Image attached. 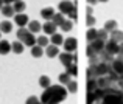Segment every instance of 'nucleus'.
Masks as SVG:
<instances>
[{
    "mask_svg": "<svg viewBox=\"0 0 123 104\" xmlns=\"http://www.w3.org/2000/svg\"><path fill=\"white\" fill-rule=\"evenodd\" d=\"M67 89L61 84L56 86H50L48 89H45V92L41 96V103L42 104H59L61 101L67 98Z\"/></svg>",
    "mask_w": 123,
    "mask_h": 104,
    "instance_id": "f257e3e1",
    "label": "nucleus"
},
{
    "mask_svg": "<svg viewBox=\"0 0 123 104\" xmlns=\"http://www.w3.org/2000/svg\"><path fill=\"white\" fill-rule=\"evenodd\" d=\"M17 39L24 45H27V47H30V48L34 47V45H36V40H37V39L34 37V34L30 33L27 28H19L17 30Z\"/></svg>",
    "mask_w": 123,
    "mask_h": 104,
    "instance_id": "f03ea898",
    "label": "nucleus"
},
{
    "mask_svg": "<svg viewBox=\"0 0 123 104\" xmlns=\"http://www.w3.org/2000/svg\"><path fill=\"white\" fill-rule=\"evenodd\" d=\"M103 50H105V42L100 40V39H95L93 42H90V44L87 45L86 54L90 58V56H95V54H100Z\"/></svg>",
    "mask_w": 123,
    "mask_h": 104,
    "instance_id": "7ed1b4c3",
    "label": "nucleus"
},
{
    "mask_svg": "<svg viewBox=\"0 0 123 104\" xmlns=\"http://www.w3.org/2000/svg\"><path fill=\"white\" fill-rule=\"evenodd\" d=\"M62 45H64L66 53H75V50H76V39L70 36V37H67L66 40L62 42Z\"/></svg>",
    "mask_w": 123,
    "mask_h": 104,
    "instance_id": "20e7f679",
    "label": "nucleus"
},
{
    "mask_svg": "<svg viewBox=\"0 0 123 104\" xmlns=\"http://www.w3.org/2000/svg\"><path fill=\"white\" fill-rule=\"evenodd\" d=\"M97 89H100V90H106V89H109V87L112 86V84H115V82H112L111 79H109L108 76H101V78H97Z\"/></svg>",
    "mask_w": 123,
    "mask_h": 104,
    "instance_id": "39448f33",
    "label": "nucleus"
},
{
    "mask_svg": "<svg viewBox=\"0 0 123 104\" xmlns=\"http://www.w3.org/2000/svg\"><path fill=\"white\" fill-rule=\"evenodd\" d=\"M105 51L106 53H109V54H112V56H115L117 54V51H118V44L117 42H114V40H106L105 42Z\"/></svg>",
    "mask_w": 123,
    "mask_h": 104,
    "instance_id": "423d86ee",
    "label": "nucleus"
},
{
    "mask_svg": "<svg viewBox=\"0 0 123 104\" xmlns=\"http://www.w3.org/2000/svg\"><path fill=\"white\" fill-rule=\"evenodd\" d=\"M59 61L64 64V65H69V64L76 62V54H70V53H59Z\"/></svg>",
    "mask_w": 123,
    "mask_h": 104,
    "instance_id": "0eeeda50",
    "label": "nucleus"
},
{
    "mask_svg": "<svg viewBox=\"0 0 123 104\" xmlns=\"http://www.w3.org/2000/svg\"><path fill=\"white\" fill-rule=\"evenodd\" d=\"M73 8V3L70 2V0H62V2H59V5H58V9H59L61 14H69L70 11H72Z\"/></svg>",
    "mask_w": 123,
    "mask_h": 104,
    "instance_id": "6e6552de",
    "label": "nucleus"
},
{
    "mask_svg": "<svg viewBox=\"0 0 123 104\" xmlns=\"http://www.w3.org/2000/svg\"><path fill=\"white\" fill-rule=\"evenodd\" d=\"M14 22H16V25H19L20 28H25V25H28L30 19H28V16L25 14V12H20V14L14 16Z\"/></svg>",
    "mask_w": 123,
    "mask_h": 104,
    "instance_id": "1a4fd4ad",
    "label": "nucleus"
},
{
    "mask_svg": "<svg viewBox=\"0 0 123 104\" xmlns=\"http://www.w3.org/2000/svg\"><path fill=\"white\" fill-rule=\"evenodd\" d=\"M56 28H58V27H56V25H55L51 20H47L44 25H42V31H44L45 34H48V36H53L55 33H56Z\"/></svg>",
    "mask_w": 123,
    "mask_h": 104,
    "instance_id": "9d476101",
    "label": "nucleus"
},
{
    "mask_svg": "<svg viewBox=\"0 0 123 104\" xmlns=\"http://www.w3.org/2000/svg\"><path fill=\"white\" fill-rule=\"evenodd\" d=\"M111 69H112V71H114L115 75L123 76V61H120V59H117V58H115L114 62L111 64Z\"/></svg>",
    "mask_w": 123,
    "mask_h": 104,
    "instance_id": "9b49d317",
    "label": "nucleus"
},
{
    "mask_svg": "<svg viewBox=\"0 0 123 104\" xmlns=\"http://www.w3.org/2000/svg\"><path fill=\"white\" fill-rule=\"evenodd\" d=\"M45 54H47L48 58H56L58 54H59V48L53 44H48L47 47H45Z\"/></svg>",
    "mask_w": 123,
    "mask_h": 104,
    "instance_id": "f8f14e48",
    "label": "nucleus"
},
{
    "mask_svg": "<svg viewBox=\"0 0 123 104\" xmlns=\"http://www.w3.org/2000/svg\"><path fill=\"white\" fill-rule=\"evenodd\" d=\"M98 59H100V62H103V64H109V65H111L112 62H114V59L115 58L112 56V54H109V53H106L105 50L101 51V53L98 54Z\"/></svg>",
    "mask_w": 123,
    "mask_h": 104,
    "instance_id": "ddd939ff",
    "label": "nucleus"
},
{
    "mask_svg": "<svg viewBox=\"0 0 123 104\" xmlns=\"http://www.w3.org/2000/svg\"><path fill=\"white\" fill-rule=\"evenodd\" d=\"M109 39L114 42H117V44H122L123 42V31L122 30H115L112 31V33H109Z\"/></svg>",
    "mask_w": 123,
    "mask_h": 104,
    "instance_id": "4468645a",
    "label": "nucleus"
},
{
    "mask_svg": "<svg viewBox=\"0 0 123 104\" xmlns=\"http://www.w3.org/2000/svg\"><path fill=\"white\" fill-rule=\"evenodd\" d=\"M41 30H42V25H41L37 20H31V22H28V31H30V33L36 34V33H39Z\"/></svg>",
    "mask_w": 123,
    "mask_h": 104,
    "instance_id": "2eb2a0df",
    "label": "nucleus"
},
{
    "mask_svg": "<svg viewBox=\"0 0 123 104\" xmlns=\"http://www.w3.org/2000/svg\"><path fill=\"white\" fill-rule=\"evenodd\" d=\"M2 14L5 16V17H14L16 12H14V8H12V5H3L2 6Z\"/></svg>",
    "mask_w": 123,
    "mask_h": 104,
    "instance_id": "dca6fc26",
    "label": "nucleus"
},
{
    "mask_svg": "<svg viewBox=\"0 0 123 104\" xmlns=\"http://www.w3.org/2000/svg\"><path fill=\"white\" fill-rule=\"evenodd\" d=\"M12 8H14V12H16V14H20V12H24V11H25L27 5H25L24 0H17L16 3H12Z\"/></svg>",
    "mask_w": 123,
    "mask_h": 104,
    "instance_id": "f3484780",
    "label": "nucleus"
},
{
    "mask_svg": "<svg viewBox=\"0 0 123 104\" xmlns=\"http://www.w3.org/2000/svg\"><path fill=\"white\" fill-rule=\"evenodd\" d=\"M51 22H53L56 27H61V25L66 22V17H64V14H61V12H55V16L51 17Z\"/></svg>",
    "mask_w": 123,
    "mask_h": 104,
    "instance_id": "a211bd4d",
    "label": "nucleus"
},
{
    "mask_svg": "<svg viewBox=\"0 0 123 104\" xmlns=\"http://www.w3.org/2000/svg\"><path fill=\"white\" fill-rule=\"evenodd\" d=\"M41 16L45 19V22H47V20H51V17L55 16V9L50 8V6H48V8H44V9L41 11Z\"/></svg>",
    "mask_w": 123,
    "mask_h": 104,
    "instance_id": "6ab92c4d",
    "label": "nucleus"
},
{
    "mask_svg": "<svg viewBox=\"0 0 123 104\" xmlns=\"http://www.w3.org/2000/svg\"><path fill=\"white\" fill-rule=\"evenodd\" d=\"M9 51H11L9 40H0V54H8Z\"/></svg>",
    "mask_w": 123,
    "mask_h": 104,
    "instance_id": "aec40b11",
    "label": "nucleus"
},
{
    "mask_svg": "<svg viewBox=\"0 0 123 104\" xmlns=\"http://www.w3.org/2000/svg\"><path fill=\"white\" fill-rule=\"evenodd\" d=\"M24 47H25V45L22 44L20 40H17V42H12V44H11V51H14L16 54H20L22 51H24Z\"/></svg>",
    "mask_w": 123,
    "mask_h": 104,
    "instance_id": "412c9836",
    "label": "nucleus"
},
{
    "mask_svg": "<svg viewBox=\"0 0 123 104\" xmlns=\"http://www.w3.org/2000/svg\"><path fill=\"white\" fill-rule=\"evenodd\" d=\"M12 30V23L9 20H3L0 23V33H11Z\"/></svg>",
    "mask_w": 123,
    "mask_h": 104,
    "instance_id": "4be33fe9",
    "label": "nucleus"
},
{
    "mask_svg": "<svg viewBox=\"0 0 123 104\" xmlns=\"http://www.w3.org/2000/svg\"><path fill=\"white\" fill-rule=\"evenodd\" d=\"M66 73L75 78L76 75H78V69H76V62H73V64H69V65H66Z\"/></svg>",
    "mask_w": 123,
    "mask_h": 104,
    "instance_id": "5701e85b",
    "label": "nucleus"
},
{
    "mask_svg": "<svg viewBox=\"0 0 123 104\" xmlns=\"http://www.w3.org/2000/svg\"><path fill=\"white\" fill-rule=\"evenodd\" d=\"M103 30H106L108 33H112V31H115V30H117V22H115V20H106L105 28H103Z\"/></svg>",
    "mask_w": 123,
    "mask_h": 104,
    "instance_id": "b1692460",
    "label": "nucleus"
},
{
    "mask_svg": "<svg viewBox=\"0 0 123 104\" xmlns=\"http://www.w3.org/2000/svg\"><path fill=\"white\" fill-rule=\"evenodd\" d=\"M39 86L42 87V89H48V87L51 86V82H50V78L47 76V75H44V76H41L39 78Z\"/></svg>",
    "mask_w": 123,
    "mask_h": 104,
    "instance_id": "393cba45",
    "label": "nucleus"
},
{
    "mask_svg": "<svg viewBox=\"0 0 123 104\" xmlns=\"http://www.w3.org/2000/svg\"><path fill=\"white\" fill-rule=\"evenodd\" d=\"M58 79H59V84H61V86H67V84L72 81V76H70V75H67V73H61L59 76H58Z\"/></svg>",
    "mask_w": 123,
    "mask_h": 104,
    "instance_id": "a878e982",
    "label": "nucleus"
},
{
    "mask_svg": "<svg viewBox=\"0 0 123 104\" xmlns=\"http://www.w3.org/2000/svg\"><path fill=\"white\" fill-rule=\"evenodd\" d=\"M50 42H51V44H53V45H56V47H58V45H61V44H62V42H64V37H62V36H61L59 33H55L53 36H51Z\"/></svg>",
    "mask_w": 123,
    "mask_h": 104,
    "instance_id": "bb28decb",
    "label": "nucleus"
},
{
    "mask_svg": "<svg viewBox=\"0 0 123 104\" xmlns=\"http://www.w3.org/2000/svg\"><path fill=\"white\" fill-rule=\"evenodd\" d=\"M97 39H100L103 42L109 40V33L106 30H97Z\"/></svg>",
    "mask_w": 123,
    "mask_h": 104,
    "instance_id": "cd10ccee",
    "label": "nucleus"
},
{
    "mask_svg": "<svg viewBox=\"0 0 123 104\" xmlns=\"http://www.w3.org/2000/svg\"><path fill=\"white\" fill-rule=\"evenodd\" d=\"M31 54H33L34 58H41L42 54H44V48L39 47V45H34V47H31Z\"/></svg>",
    "mask_w": 123,
    "mask_h": 104,
    "instance_id": "c85d7f7f",
    "label": "nucleus"
},
{
    "mask_svg": "<svg viewBox=\"0 0 123 104\" xmlns=\"http://www.w3.org/2000/svg\"><path fill=\"white\" fill-rule=\"evenodd\" d=\"M86 39H87L89 44L95 40V39H97V30H95V28H90V30L87 31V33H86Z\"/></svg>",
    "mask_w": 123,
    "mask_h": 104,
    "instance_id": "c756f323",
    "label": "nucleus"
},
{
    "mask_svg": "<svg viewBox=\"0 0 123 104\" xmlns=\"http://www.w3.org/2000/svg\"><path fill=\"white\" fill-rule=\"evenodd\" d=\"M48 37L47 36H39V37H37V40H36V45H39V47H42V48H45L48 45Z\"/></svg>",
    "mask_w": 123,
    "mask_h": 104,
    "instance_id": "7c9ffc66",
    "label": "nucleus"
},
{
    "mask_svg": "<svg viewBox=\"0 0 123 104\" xmlns=\"http://www.w3.org/2000/svg\"><path fill=\"white\" fill-rule=\"evenodd\" d=\"M59 28H61L62 31H70V30L73 28V22H72V20H67V19H66V22H64V23L61 25Z\"/></svg>",
    "mask_w": 123,
    "mask_h": 104,
    "instance_id": "2f4dec72",
    "label": "nucleus"
},
{
    "mask_svg": "<svg viewBox=\"0 0 123 104\" xmlns=\"http://www.w3.org/2000/svg\"><path fill=\"white\" fill-rule=\"evenodd\" d=\"M76 89H78V84H76L75 81H70V82L67 84V92L75 93V92H76Z\"/></svg>",
    "mask_w": 123,
    "mask_h": 104,
    "instance_id": "473e14b6",
    "label": "nucleus"
},
{
    "mask_svg": "<svg viewBox=\"0 0 123 104\" xmlns=\"http://www.w3.org/2000/svg\"><path fill=\"white\" fill-rule=\"evenodd\" d=\"M93 90H97V81L89 79L87 81V92H93Z\"/></svg>",
    "mask_w": 123,
    "mask_h": 104,
    "instance_id": "72a5a7b5",
    "label": "nucleus"
},
{
    "mask_svg": "<svg viewBox=\"0 0 123 104\" xmlns=\"http://www.w3.org/2000/svg\"><path fill=\"white\" fill-rule=\"evenodd\" d=\"M67 16H69V20H72V22H75L76 20V19H78V11H76V6H73V8H72V11H70L69 12V14H67Z\"/></svg>",
    "mask_w": 123,
    "mask_h": 104,
    "instance_id": "f704fd0d",
    "label": "nucleus"
},
{
    "mask_svg": "<svg viewBox=\"0 0 123 104\" xmlns=\"http://www.w3.org/2000/svg\"><path fill=\"white\" fill-rule=\"evenodd\" d=\"M25 104H41V99L37 98V96H28L27 101H25Z\"/></svg>",
    "mask_w": 123,
    "mask_h": 104,
    "instance_id": "c9c22d12",
    "label": "nucleus"
},
{
    "mask_svg": "<svg viewBox=\"0 0 123 104\" xmlns=\"http://www.w3.org/2000/svg\"><path fill=\"white\" fill-rule=\"evenodd\" d=\"M86 25L89 28H92L93 25H95V17L93 16H87V19H86Z\"/></svg>",
    "mask_w": 123,
    "mask_h": 104,
    "instance_id": "e433bc0d",
    "label": "nucleus"
},
{
    "mask_svg": "<svg viewBox=\"0 0 123 104\" xmlns=\"http://www.w3.org/2000/svg\"><path fill=\"white\" fill-rule=\"evenodd\" d=\"M97 64H100L98 54H95V56H90V58H89V65H97Z\"/></svg>",
    "mask_w": 123,
    "mask_h": 104,
    "instance_id": "4c0bfd02",
    "label": "nucleus"
},
{
    "mask_svg": "<svg viewBox=\"0 0 123 104\" xmlns=\"http://www.w3.org/2000/svg\"><path fill=\"white\" fill-rule=\"evenodd\" d=\"M117 59L123 61V42L118 44V51H117Z\"/></svg>",
    "mask_w": 123,
    "mask_h": 104,
    "instance_id": "58836bf2",
    "label": "nucleus"
},
{
    "mask_svg": "<svg viewBox=\"0 0 123 104\" xmlns=\"http://www.w3.org/2000/svg\"><path fill=\"white\" fill-rule=\"evenodd\" d=\"M117 86H118V89H120V90H123V76H120V78H118V81H117Z\"/></svg>",
    "mask_w": 123,
    "mask_h": 104,
    "instance_id": "ea45409f",
    "label": "nucleus"
},
{
    "mask_svg": "<svg viewBox=\"0 0 123 104\" xmlns=\"http://www.w3.org/2000/svg\"><path fill=\"white\" fill-rule=\"evenodd\" d=\"M3 2V5H12V3H16L17 0H2Z\"/></svg>",
    "mask_w": 123,
    "mask_h": 104,
    "instance_id": "a19ab883",
    "label": "nucleus"
},
{
    "mask_svg": "<svg viewBox=\"0 0 123 104\" xmlns=\"http://www.w3.org/2000/svg\"><path fill=\"white\" fill-rule=\"evenodd\" d=\"M86 11H87V16H92V11H93V9H92V6H87V9H86Z\"/></svg>",
    "mask_w": 123,
    "mask_h": 104,
    "instance_id": "79ce46f5",
    "label": "nucleus"
},
{
    "mask_svg": "<svg viewBox=\"0 0 123 104\" xmlns=\"http://www.w3.org/2000/svg\"><path fill=\"white\" fill-rule=\"evenodd\" d=\"M87 2H89V3H90V5H95V3H97V2H98V0H87Z\"/></svg>",
    "mask_w": 123,
    "mask_h": 104,
    "instance_id": "37998d69",
    "label": "nucleus"
},
{
    "mask_svg": "<svg viewBox=\"0 0 123 104\" xmlns=\"http://www.w3.org/2000/svg\"><path fill=\"white\" fill-rule=\"evenodd\" d=\"M98 2H101V3H106V2H108V0H98Z\"/></svg>",
    "mask_w": 123,
    "mask_h": 104,
    "instance_id": "c03bdc74",
    "label": "nucleus"
},
{
    "mask_svg": "<svg viewBox=\"0 0 123 104\" xmlns=\"http://www.w3.org/2000/svg\"><path fill=\"white\" fill-rule=\"evenodd\" d=\"M2 6H3V2H2V0H0V9H2Z\"/></svg>",
    "mask_w": 123,
    "mask_h": 104,
    "instance_id": "a18cd8bd",
    "label": "nucleus"
},
{
    "mask_svg": "<svg viewBox=\"0 0 123 104\" xmlns=\"http://www.w3.org/2000/svg\"><path fill=\"white\" fill-rule=\"evenodd\" d=\"M120 96H122V99H123V90H122V93H120Z\"/></svg>",
    "mask_w": 123,
    "mask_h": 104,
    "instance_id": "49530a36",
    "label": "nucleus"
},
{
    "mask_svg": "<svg viewBox=\"0 0 123 104\" xmlns=\"http://www.w3.org/2000/svg\"><path fill=\"white\" fill-rule=\"evenodd\" d=\"M0 40H2V33H0Z\"/></svg>",
    "mask_w": 123,
    "mask_h": 104,
    "instance_id": "de8ad7c7",
    "label": "nucleus"
},
{
    "mask_svg": "<svg viewBox=\"0 0 123 104\" xmlns=\"http://www.w3.org/2000/svg\"><path fill=\"white\" fill-rule=\"evenodd\" d=\"M41 104H42V103H41Z\"/></svg>",
    "mask_w": 123,
    "mask_h": 104,
    "instance_id": "09e8293b",
    "label": "nucleus"
}]
</instances>
